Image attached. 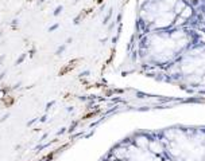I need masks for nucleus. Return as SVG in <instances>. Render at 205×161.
Wrapping results in <instances>:
<instances>
[{
	"label": "nucleus",
	"instance_id": "obj_17",
	"mask_svg": "<svg viewBox=\"0 0 205 161\" xmlns=\"http://www.w3.org/2000/svg\"><path fill=\"white\" fill-rule=\"evenodd\" d=\"M70 42H71V38H67V39H66V44L70 43Z\"/></svg>",
	"mask_w": 205,
	"mask_h": 161
},
{
	"label": "nucleus",
	"instance_id": "obj_11",
	"mask_svg": "<svg viewBox=\"0 0 205 161\" xmlns=\"http://www.w3.org/2000/svg\"><path fill=\"white\" fill-rule=\"evenodd\" d=\"M46 121H47V113L43 114L42 117H39V122H40V124H43V122H46Z\"/></svg>",
	"mask_w": 205,
	"mask_h": 161
},
{
	"label": "nucleus",
	"instance_id": "obj_4",
	"mask_svg": "<svg viewBox=\"0 0 205 161\" xmlns=\"http://www.w3.org/2000/svg\"><path fill=\"white\" fill-rule=\"evenodd\" d=\"M62 9H63V7H62V5H58L57 8L54 9V12H53V15H54V16H58V15H59V13L62 12Z\"/></svg>",
	"mask_w": 205,
	"mask_h": 161
},
{
	"label": "nucleus",
	"instance_id": "obj_19",
	"mask_svg": "<svg viewBox=\"0 0 205 161\" xmlns=\"http://www.w3.org/2000/svg\"><path fill=\"white\" fill-rule=\"evenodd\" d=\"M43 1H45V0H39V3H43Z\"/></svg>",
	"mask_w": 205,
	"mask_h": 161
},
{
	"label": "nucleus",
	"instance_id": "obj_9",
	"mask_svg": "<svg viewBox=\"0 0 205 161\" xmlns=\"http://www.w3.org/2000/svg\"><path fill=\"white\" fill-rule=\"evenodd\" d=\"M54 104H55V101H50V102H47V104H46V108H45L46 112H49L50 108H51V106H53Z\"/></svg>",
	"mask_w": 205,
	"mask_h": 161
},
{
	"label": "nucleus",
	"instance_id": "obj_15",
	"mask_svg": "<svg viewBox=\"0 0 205 161\" xmlns=\"http://www.w3.org/2000/svg\"><path fill=\"white\" fill-rule=\"evenodd\" d=\"M47 136H49V134H47V133H45V134H43V136H42V137H40L39 142H42V141H45V140H46V137H47Z\"/></svg>",
	"mask_w": 205,
	"mask_h": 161
},
{
	"label": "nucleus",
	"instance_id": "obj_10",
	"mask_svg": "<svg viewBox=\"0 0 205 161\" xmlns=\"http://www.w3.org/2000/svg\"><path fill=\"white\" fill-rule=\"evenodd\" d=\"M58 27H59V24H58V23L53 24V26H50V27H49V32H53V31H55V30L58 28Z\"/></svg>",
	"mask_w": 205,
	"mask_h": 161
},
{
	"label": "nucleus",
	"instance_id": "obj_20",
	"mask_svg": "<svg viewBox=\"0 0 205 161\" xmlns=\"http://www.w3.org/2000/svg\"><path fill=\"white\" fill-rule=\"evenodd\" d=\"M129 161H132V160H129Z\"/></svg>",
	"mask_w": 205,
	"mask_h": 161
},
{
	"label": "nucleus",
	"instance_id": "obj_1",
	"mask_svg": "<svg viewBox=\"0 0 205 161\" xmlns=\"http://www.w3.org/2000/svg\"><path fill=\"white\" fill-rule=\"evenodd\" d=\"M26 58H27V52H23V54H20V57L15 61V66H19V65H22L23 62L26 61Z\"/></svg>",
	"mask_w": 205,
	"mask_h": 161
},
{
	"label": "nucleus",
	"instance_id": "obj_3",
	"mask_svg": "<svg viewBox=\"0 0 205 161\" xmlns=\"http://www.w3.org/2000/svg\"><path fill=\"white\" fill-rule=\"evenodd\" d=\"M138 144L140 145V146H143V148H146L148 142L146 141V138H144V137H142V138H138Z\"/></svg>",
	"mask_w": 205,
	"mask_h": 161
},
{
	"label": "nucleus",
	"instance_id": "obj_16",
	"mask_svg": "<svg viewBox=\"0 0 205 161\" xmlns=\"http://www.w3.org/2000/svg\"><path fill=\"white\" fill-rule=\"evenodd\" d=\"M63 133H65V128H62L61 130H58V132H57V134H58V136H59V134H63Z\"/></svg>",
	"mask_w": 205,
	"mask_h": 161
},
{
	"label": "nucleus",
	"instance_id": "obj_14",
	"mask_svg": "<svg viewBox=\"0 0 205 161\" xmlns=\"http://www.w3.org/2000/svg\"><path fill=\"white\" fill-rule=\"evenodd\" d=\"M28 54H30V57H34V55H35V48L32 47L31 50H30V51H28Z\"/></svg>",
	"mask_w": 205,
	"mask_h": 161
},
{
	"label": "nucleus",
	"instance_id": "obj_12",
	"mask_svg": "<svg viewBox=\"0 0 205 161\" xmlns=\"http://www.w3.org/2000/svg\"><path fill=\"white\" fill-rule=\"evenodd\" d=\"M5 75H7V70H3V71L0 73V82H1V81L5 78Z\"/></svg>",
	"mask_w": 205,
	"mask_h": 161
},
{
	"label": "nucleus",
	"instance_id": "obj_5",
	"mask_svg": "<svg viewBox=\"0 0 205 161\" xmlns=\"http://www.w3.org/2000/svg\"><path fill=\"white\" fill-rule=\"evenodd\" d=\"M65 48H66V44H62V46H59V47L57 48V51H55V54L57 55H61L63 51H65Z\"/></svg>",
	"mask_w": 205,
	"mask_h": 161
},
{
	"label": "nucleus",
	"instance_id": "obj_6",
	"mask_svg": "<svg viewBox=\"0 0 205 161\" xmlns=\"http://www.w3.org/2000/svg\"><path fill=\"white\" fill-rule=\"evenodd\" d=\"M22 87V81H19L18 83H15L12 87H11V90H18V89H20Z\"/></svg>",
	"mask_w": 205,
	"mask_h": 161
},
{
	"label": "nucleus",
	"instance_id": "obj_18",
	"mask_svg": "<svg viewBox=\"0 0 205 161\" xmlns=\"http://www.w3.org/2000/svg\"><path fill=\"white\" fill-rule=\"evenodd\" d=\"M1 36H3V32H1V31H0V39H1Z\"/></svg>",
	"mask_w": 205,
	"mask_h": 161
},
{
	"label": "nucleus",
	"instance_id": "obj_7",
	"mask_svg": "<svg viewBox=\"0 0 205 161\" xmlns=\"http://www.w3.org/2000/svg\"><path fill=\"white\" fill-rule=\"evenodd\" d=\"M18 26H19V19H13L12 23H11V27H12L13 30H15V28H16Z\"/></svg>",
	"mask_w": 205,
	"mask_h": 161
},
{
	"label": "nucleus",
	"instance_id": "obj_8",
	"mask_svg": "<svg viewBox=\"0 0 205 161\" xmlns=\"http://www.w3.org/2000/svg\"><path fill=\"white\" fill-rule=\"evenodd\" d=\"M9 116H11V114H9V113L4 114V116H3V117L0 118V124H3V122H5V121H7V120H8V118H9Z\"/></svg>",
	"mask_w": 205,
	"mask_h": 161
},
{
	"label": "nucleus",
	"instance_id": "obj_21",
	"mask_svg": "<svg viewBox=\"0 0 205 161\" xmlns=\"http://www.w3.org/2000/svg\"><path fill=\"white\" fill-rule=\"evenodd\" d=\"M167 161H169V160H167Z\"/></svg>",
	"mask_w": 205,
	"mask_h": 161
},
{
	"label": "nucleus",
	"instance_id": "obj_2",
	"mask_svg": "<svg viewBox=\"0 0 205 161\" xmlns=\"http://www.w3.org/2000/svg\"><path fill=\"white\" fill-rule=\"evenodd\" d=\"M39 121V117H34V118H31V120H30V121H27V128H30V126H32V125H34V124H35V122H38Z\"/></svg>",
	"mask_w": 205,
	"mask_h": 161
},
{
	"label": "nucleus",
	"instance_id": "obj_13",
	"mask_svg": "<svg viewBox=\"0 0 205 161\" xmlns=\"http://www.w3.org/2000/svg\"><path fill=\"white\" fill-rule=\"evenodd\" d=\"M4 59H5V55H4V54H1V55H0V66L3 65V62H4Z\"/></svg>",
	"mask_w": 205,
	"mask_h": 161
}]
</instances>
